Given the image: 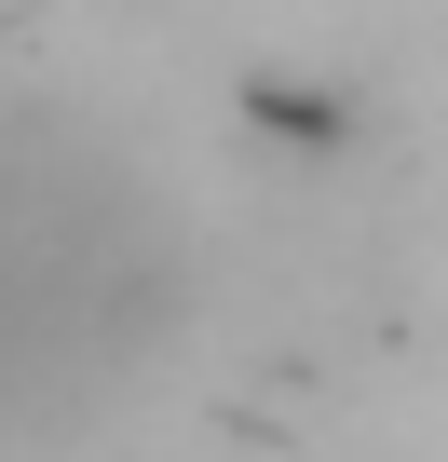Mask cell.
Listing matches in <instances>:
<instances>
[{"label":"cell","instance_id":"cell-1","mask_svg":"<svg viewBox=\"0 0 448 462\" xmlns=\"http://www.w3.org/2000/svg\"><path fill=\"white\" fill-rule=\"evenodd\" d=\"M190 327L177 204L69 109L0 123V435H96Z\"/></svg>","mask_w":448,"mask_h":462}]
</instances>
